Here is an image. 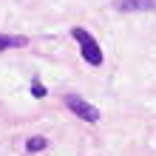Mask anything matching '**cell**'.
<instances>
[{"instance_id": "cell-1", "label": "cell", "mask_w": 156, "mask_h": 156, "mask_svg": "<svg viewBox=\"0 0 156 156\" xmlns=\"http://www.w3.org/2000/svg\"><path fill=\"white\" fill-rule=\"evenodd\" d=\"M71 37H74V40L80 43L82 60H85L88 66H102V48H99V43H97V37H94V34L77 26V29L71 31Z\"/></svg>"}, {"instance_id": "cell-2", "label": "cell", "mask_w": 156, "mask_h": 156, "mask_svg": "<svg viewBox=\"0 0 156 156\" xmlns=\"http://www.w3.org/2000/svg\"><path fill=\"white\" fill-rule=\"evenodd\" d=\"M66 108L74 116L85 119V122H99V111L88 102V99H82L80 94H66Z\"/></svg>"}, {"instance_id": "cell-3", "label": "cell", "mask_w": 156, "mask_h": 156, "mask_svg": "<svg viewBox=\"0 0 156 156\" xmlns=\"http://www.w3.org/2000/svg\"><path fill=\"white\" fill-rule=\"evenodd\" d=\"M122 12H153L156 0H119L116 3Z\"/></svg>"}, {"instance_id": "cell-4", "label": "cell", "mask_w": 156, "mask_h": 156, "mask_svg": "<svg viewBox=\"0 0 156 156\" xmlns=\"http://www.w3.org/2000/svg\"><path fill=\"white\" fill-rule=\"evenodd\" d=\"M29 43V37H12V34H0V51H6V48H20V45Z\"/></svg>"}, {"instance_id": "cell-5", "label": "cell", "mask_w": 156, "mask_h": 156, "mask_svg": "<svg viewBox=\"0 0 156 156\" xmlns=\"http://www.w3.org/2000/svg\"><path fill=\"white\" fill-rule=\"evenodd\" d=\"M45 145H48V142H45V136H31V139L26 142V151H29V153H37V151L45 148Z\"/></svg>"}, {"instance_id": "cell-6", "label": "cell", "mask_w": 156, "mask_h": 156, "mask_svg": "<svg viewBox=\"0 0 156 156\" xmlns=\"http://www.w3.org/2000/svg\"><path fill=\"white\" fill-rule=\"evenodd\" d=\"M45 94H48V91H45V85H40V82L34 80V82H31V97H37V99H43Z\"/></svg>"}]
</instances>
